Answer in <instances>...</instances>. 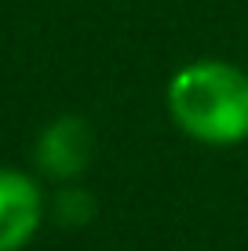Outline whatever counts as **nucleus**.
I'll use <instances>...</instances> for the list:
<instances>
[{"instance_id":"3","label":"nucleus","mask_w":248,"mask_h":251,"mask_svg":"<svg viewBox=\"0 0 248 251\" xmlns=\"http://www.w3.org/2000/svg\"><path fill=\"white\" fill-rule=\"evenodd\" d=\"M91 160V127L88 120L66 113L55 117L44 131L37 135L33 146V164L40 168V175L55 178V182H73Z\"/></svg>"},{"instance_id":"2","label":"nucleus","mask_w":248,"mask_h":251,"mask_svg":"<svg viewBox=\"0 0 248 251\" xmlns=\"http://www.w3.org/2000/svg\"><path fill=\"white\" fill-rule=\"evenodd\" d=\"M44 189L29 171L0 168V251H22L44 226Z\"/></svg>"},{"instance_id":"1","label":"nucleus","mask_w":248,"mask_h":251,"mask_svg":"<svg viewBox=\"0 0 248 251\" xmlns=\"http://www.w3.org/2000/svg\"><path fill=\"white\" fill-rule=\"evenodd\" d=\"M168 117L201 146L248 142V73L226 58H197L179 66L165 91Z\"/></svg>"},{"instance_id":"4","label":"nucleus","mask_w":248,"mask_h":251,"mask_svg":"<svg viewBox=\"0 0 248 251\" xmlns=\"http://www.w3.org/2000/svg\"><path fill=\"white\" fill-rule=\"evenodd\" d=\"M55 211H58V219H62L66 226H81V222L91 215V201H88L84 189H66V193H58Z\"/></svg>"}]
</instances>
